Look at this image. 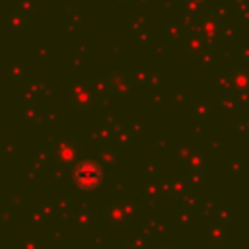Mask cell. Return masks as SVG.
I'll return each mask as SVG.
<instances>
[{
	"instance_id": "cell-1",
	"label": "cell",
	"mask_w": 249,
	"mask_h": 249,
	"mask_svg": "<svg viewBox=\"0 0 249 249\" xmlns=\"http://www.w3.org/2000/svg\"><path fill=\"white\" fill-rule=\"evenodd\" d=\"M101 179V169L93 161H80L74 169V181L82 189H93Z\"/></svg>"
}]
</instances>
